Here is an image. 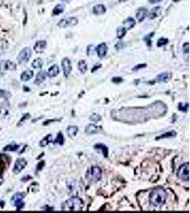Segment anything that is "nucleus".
<instances>
[{"label":"nucleus","instance_id":"obj_23","mask_svg":"<svg viewBox=\"0 0 190 213\" xmlns=\"http://www.w3.org/2000/svg\"><path fill=\"white\" fill-rule=\"evenodd\" d=\"M78 131H79V128H78L77 127L70 126L68 127V129H67L66 130V132L68 136L73 137V136H75L77 134Z\"/></svg>","mask_w":190,"mask_h":213},{"label":"nucleus","instance_id":"obj_4","mask_svg":"<svg viewBox=\"0 0 190 213\" xmlns=\"http://www.w3.org/2000/svg\"><path fill=\"white\" fill-rule=\"evenodd\" d=\"M177 177L184 181H189V163L182 164L177 171Z\"/></svg>","mask_w":190,"mask_h":213},{"label":"nucleus","instance_id":"obj_24","mask_svg":"<svg viewBox=\"0 0 190 213\" xmlns=\"http://www.w3.org/2000/svg\"><path fill=\"white\" fill-rule=\"evenodd\" d=\"M53 141V137H52V135H47L46 137H44V139L40 142V146L41 147H45L47 145H49L51 142H52Z\"/></svg>","mask_w":190,"mask_h":213},{"label":"nucleus","instance_id":"obj_10","mask_svg":"<svg viewBox=\"0 0 190 213\" xmlns=\"http://www.w3.org/2000/svg\"><path fill=\"white\" fill-rule=\"evenodd\" d=\"M0 69L4 70H14L16 69V64L10 61H1L0 62Z\"/></svg>","mask_w":190,"mask_h":213},{"label":"nucleus","instance_id":"obj_22","mask_svg":"<svg viewBox=\"0 0 190 213\" xmlns=\"http://www.w3.org/2000/svg\"><path fill=\"white\" fill-rule=\"evenodd\" d=\"M95 148L97 150H98L99 151H101L102 152V154H103V156H105V157H108V148H107L105 146L103 145V144H96V146H95Z\"/></svg>","mask_w":190,"mask_h":213},{"label":"nucleus","instance_id":"obj_9","mask_svg":"<svg viewBox=\"0 0 190 213\" xmlns=\"http://www.w3.org/2000/svg\"><path fill=\"white\" fill-rule=\"evenodd\" d=\"M27 165V161L24 159H19L15 162L14 167L13 168V172L15 174H18L24 169Z\"/></svg>","mask_w":190,"mask_h":213},{"label":"nucleus","instance_id":"obj_16","mask_svg":"<svg viewBox=\"0 0 190 213\" xmlns=\"http://www.w3.org/2000/svg\"><path fill=\"white\" fill-rule=\"evenodd\" d=\"M47 73L45 71H40L38 73V74L36 76V80L34 81V83L36 85H40L43 82L46 80V79Z\"/></svg>","mask_w":190,"mask_h":213},{"label":"nucleus","instance_id":"obj_11","mask_svg":"<svg viewBox=\"0 0 190 213\" xmlns=\"http://www.w3.org/2000/svg\"><path fill=\"white\" fill-rule=\"evenodd\" d=\"M97 54L98 57L103 58L106 56L107 52H108V46H107L106 44L105 43H102V44H99L96 49Z\"/></svg>","mask_w":190,"mask_h":213},{"label":"nucleus","instance_id":"obj_32","mask_svg":"<svg viewBox=\"0 0 190 213\" xmlns=\"http://www.w3.org/2000/svg\"><path fill=\"white\" fill-rule=\"evenodd\" d=\"M55 143H57L60 145L64 144V136H63V134H61V133H59V134H58L57 138H56V139L55 140Z\"/></svg>","mask_w":190,"mask_h":213},{"label":"nucleus","instance_id":"obj_39","mask_svg":"<svg viewBox=\"0 0 190 213\" xmlns=\"http://www.w3.org/2000/svg\"><path fill=\"white\" fill-rule=\"evenodd\" d=\"M3 205V206H4V202H3V201H1V200H0V205Z\"/></svg>","mask_w":190,"mask_h":213},{"label":"nucleus","instance_id":"obj_40","mask_svg":"<svg viewBox=\"0 0 190 213\" xmlns=\"http://www.w3.org/2000/svg\"><path fill=\"white\" fill-rule=\"evenodd\" d=\"M119 1H127V0H118Z\"/></svg>","mask_w":190,"mask_h":213},{"label":"nucleus","instance_id":"obj_3","mask_svg":"<svg viewBox=\"0 0 190 213\" xmlns=\"http://www.w3.org/2000/svg\"><path fill=\"white\" fill-rule=\"evenodd\" d=\"M102 171L98 166H93L87 173V179L91 182H97L100 180Z\"/></svg>","mask_w":190,"mask_h":213},{"label":"nucleus","instance_id":"obj_19","mask_svg":"<svg viewBox=\"0 0 190 213\" xmlns=\"http://www.w3.org/2000/svg\"><path fill=\"white\" fill-rule=\"evenodd\" d=\"M172 77V74L171 73H161V74L158 75L157 76V78H156V80H157V82H167L168 80L171 78Z\"/></svg>","mask_w":190,"mask_h":213},{"label":"nucleus","instance_id":"obj_29","mask_svg":"<svg viewBox=\"0 0 190 213\" xmlns=\"http://www.w3.org/2000/svg\"><path fill=\"white\" fill-rule=\"evenodd\" d=\"M127 30L124 27H118L117 29V37L119 39H122L126 34Z\"/></svg>","mask_w":190,"mask_h":213},{"label":"nucleus","instance_id":"obj_1","mask_svg":"<svg viewBox=\"0 0 190 213\" xmlns=\"http://www.w3.org/2000/svg\"><path fill=\"white\" fill-rule=\"evenodd\" d=\"M167 194L162 188H156L150 195V203L155 208H160L165 203Z\"/></svg>","mask_w":190,"mask_h":213},{"label":"nucleus","instance_id":"obj_12","mask_svg":"<svg viewBox=\"0 0 190 213\" xmlns=\"http://www.w3.org/2000/svg\"><path fill=\"white\" fill-rule=\"evenodd\" d=\"M46 48V41H39L35 44L33 49L36 53H42Z\"/></svg>","mask_w":190,"mask_h":213},{"label":"nucleus","instance_id":"obj_18","mask_svg":"<svg viewBox=\"0 0 190 213\" xmlns=\"http://www.w3.org/2000/svg\"><path fill=\"white\" fill-rule=\"evenodd\" d=\"M123 27L126 30H129V29H133L135 26V20L132 17L128 18V19H126L123 21Z\"/></svg>","mask_w":190,"mask_h":213},{"label":"nucleus","instance_id":"obj_15","mask_svg":"<svg viewBox=\"0 0 190 213\" xmlns=\"http://www.w3.org/2000/svg\"><path fill=\"white\" fill-rule=\"evenodd\" d=\"M161 14H162V7H154L153 9H152V10L150 11L149 14H148V16H149L150 19H153L160 16Z\"/></svg>","mask_w":190,"mask_h":213},{"label":"nucleus","instance_id":"obj_28","mask_svg":"<svg viewBox=\"0 0 190 213\" xmlns=\"http://www.w3.org/2000/svg\"><path fill=\"white\" fill-rule=\"evenodd\" d=\"M8 47L7 41L4 39H0V55L3 54Z\"/></svg>","mask_w":190,"mask_h":213},{"label":"nucleus","instance_id":"obj_27","mask_svg":"<svg viewBox=\"0 0 190 213\" xmlns=\"http://www.w3.org/2000/svg\"><path fill=\"white\" fill-rule=\"evenodd\" d=\"M65 7L62 4H57L54 9L53 10V15H59L64 12Z\"/></svg>","mask_w":190,"mask_h":213},{"label":"nucleus","instance_id":"obj_33","mask_svg":"<svg viewBox=\"0 0 190 213\" xmlns=\"http://www.w3.org/2000/svg\"><path fill=\"white\" fill-rule=\"evenodd\" d=\"M175 135H176V133H175V132H174V131H169V132H168V133H166V134H163V135L160 136V137H157V138H156V139H157V140H158V139H164V138H168V137H172V136H175Z\"/></svg>","mask_w":190,"mask_h":213},{"label":"nucleus","instance_id":"obj_38","mask_svg":"<svg viewBox=\"0 0 190 213\" xmlns=\"http://www.w3.org/2000/svg\"><path fill=\"white\" fill-rule=\"evenodd\" d=\"M162 0H149V1L151 4H156V3H158L162 1Z\"/></svg>","mask_w":190,"mask_h":213},{"label":"nucleus","instance_id":"obj_41","mask_svg":"<svg viewBox=\"0 0 190 213\" xmlns=\"http://www.w3.org/2000/svg\"><path fill=\"white\" fill-rule=\"evenodd\" d=\"M173 1H175V2H177V1H180V0H173Z\"/></svg>","mask_w":190,"mask_h":213},{"label":"nucleus","instance_id":"obj_6","mask_svg":"<svg viewBox=\"0 0 190 213\" xmlns=\"http://www.w3.org/2000/svg\"><path fill=\"white\" fill-rule=\"evenodd\" d=\"M31 56V50L30 48H24L19 53L17 56V61L19 63H27L29 61Z\"/></svg>","mask_w":190,"mask_h":213},{"label":"nucleus","instance_id":"obj_14","mask_svg":"<svg viewBox=\"0 0 190 213\" xmlns=\"http://www.w3.org/2000/svg\"><path fill=\"white\" fill-rule=\"evenodd\" d=\"M60 73V69L59 67L57 65H52L51 68L49 69L48 73H47V76L50 78H53L57 76Z\"/></svg>","mask_w":190,"mask_h":213},{"label":"nucleus","instance_id":"obj_26","mask_svg":"<svg viewBox=\"0 0 190 213\" xmlns=\"http://www.w3.org/2000/svg\"><path fill=\"white\" fill-rule=\"evenodd\" d=\"M79 70L82 74H85L87 71V64L85 61L81 60L79 62Z\"/></svg>","mask_w":190,"mask_h":213},{"label":"nucleus","instance_id":"obj_37","mask_svg":"<svg viewBox=\"0 0 190 213\" xmlns=\"http://www.w3.org/2000/svg\"><path fill=\"white\" fill-rule=\"evenodd\" d=\"M29 116H30V115H29V114H28V113H27V114H26L25 115H24V116H23L22 118H21V119L20 122H24V120H26V119H27V118H29Z\"/></svg>","mask_w":190,"mask_h":213},{"label":"nucleus","instance_id":"obj_34","mask_svg":"<svg viewBox=\"0 0 190 213\" xmlns=\"http://www.w3.org/2000/svg\"><path fill=\"white\" fill-rule=\"evenodd\" d=\"M167 43H168L167 39L162 38V39H160L158 40V41H157V45L158 47H161V46H163L166 45Z\"/></svg>","mask_w":190,"mask_h":213},{"label":"nucleus","instance_id":"obj_5","mask_svg":"<svg viewBox=\"0 0 190 213\" xmlns=\"http://www.w3.org/2000/svg\"><path fill=\"white\" fill-rule=\"evenodd\" d=\"M79 23V20L77 18L74 17H68L62 19L58 23V26L61 28H68V27H72L76 26Z\"/></svg>","mask_w":190,"mask_h":213},{"label":"nucleus","instance_id":"obj_21","mask_svg":"<svg viewBox=\"0 0 190 213\" xmlns=\"http://www.w3.org/2000/svg\"><path fill=\"white\" fill-rule=\"evenodd\" d=\"M33 72L31 70H27L23 72L21 75V80L22 81H28L33 78Z\"/></svg>","mask_w":190,"mask_h":213},{"label":"nucleus","instance_id":"obj_25","mask_svg":"<svg viewBox=\"0 0 190 213\" xmlns=\"http://www.w3.org/2000/svg\"><path fill=\"white\" fill-rule=\"evenodd\" d=\"M43 65H44V61H42L41 58H39L35 59L31 63L32 67H33V68H36V69L41 68H42Z\"/></svg>","mask_w":190,"mask_h":213},{"label":"nucleus","instance_id":"obj_8","mask_svg":"<svg viewBox=\"0 0 190 213\" xmlns=\"http://www.w3.org/2000/svg\"><path fill=\"white\" fill-rule=\"evenodd\" d=\"M61 66H62L64 76L68 77L72 70V66L70 60L67 58H64L61 61Z\"/></svg>","mask_w":190,"mask_h":213},{"label":"nucleus","instance_id":"obj_7","mask_svg":"<svg viewBox=\"0 0 190 213\" xmlns=\"http://www.w3.org/2000/svg\"><path fill=\"white\" fill-rule=\"evenodd\" d=\"M24 197V195L22 194L21 193H16L12 197V201L14 204L15 206L16 207L17 210H20L22 209L24 206V203L23 202V198Z\"/></svg>","mask_w":190,"mask_h":213},{"label":"nucleus","instance_id":"obj_17","mask_svg":"<svg viewBox=\"0 0 190 213\" xmlns=\"http://www.w3.org/2000/svg\"><path fill=\"white\" fill-rule=\"evenodd\" d=\"M106 12V7L103 4H97L93 8V12L96 15H102Z\"/></svg>","mask_w":190,"mask_h":213},{"label":"nucleus","instance_id":"obj_35","mask_svg":"<svg viewBox=\"0 0 190 213\" xmlns=\"http://www.w3.org/2000/svg\"><path fill=\"white\" fill-rule=\"evenodd\" d=\"M114 83H120V82H122V78H119V77H116V78H113V80H112Z\"/></svg>","mask_w":190,"mask_h":213},{"label":"nucleus","instance_id":"obj_36","mask_svg":"<svg viewBox=\"0 0 190 213\" xmlns=\"http://www.w3.org/2000/svg\"><path fill=\"white\" fill-rule=\"evenodd\" d=\"M183 48L184 50H185L186 53H188V52H189V43H186V44H184Z\"/></svg>","mask_w":190,"mask_h":213},{"label":"nucleus","instance_id":"obj_13","mask_svg":"<svg viewBox=\"0 0 190 213\" xmlns=\"http://www.w3.org/2000/svg\"><path fill=\"white\" fill-rule=\"evenodd\" d=\"M147 14H148V10H147V9L144 8V7H141V8L137 10V14H136V17H137V21L139 22H142L145 19Z\"/></svg>","mask_w":190,"mask_h":213},{"label":"nucleus","instance_id":"obj_20","mask_svg":"<svg viewBox=\"0 0 190 213\" xmlns=\"http://www.w3.org/2000/svg\"><path fill=\"white\" fill-rule=\"evenodd\" d=\"M100 128L99 127L96 126L95 125H89L85 128V133L87 134H94L99 132Z\"/></svg>","mask_w":190,"mask_h":213},{"label":"nucleus","instance_id":"obj_30","mask_svg":"<svg viewBox=\"0 0 190 213\" xmlns=\"http://www.w3.org/2000/svg\"><path fill=\"white\" fill-rule=\"evenodd\" d=\"M19 145H16L15 144H10L5 147L4 148V151H15L19 148Z\"/></svg>","mask_w":190,"mask_h":213},{"label":"nucleus","instance_id":"obj_31","mask_svg":"<svg viewBox=\"0 0 190 213\" xmlns=\"http://www.w3.org/2000/svg\"><path fill=\"white\" fill-rule=\"evenodd\" d=\"M90 120L93 122H98L101 120V116L98 114L94 113V114H93L90 116Z\"/></svg>","mask_w":190,"mask_h":213},{"label":"nucleus","instance_id":"obj_2","mask_svg":"<svg viewBox=\"0 0 190 213\" xmlns=\"http://www.w3.org/2000/svg\"><path fill=\"white\" fill-rule=\"evenodd\" d=\"M83 208V202L78 197H72L62 205L63 211H81Z\"/></svg>","mask_w":190,"mask_h":213}]
</instances>
